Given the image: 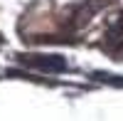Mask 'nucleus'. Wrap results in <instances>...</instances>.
<instances>
[{
    "instance_id": "obj_1",
    "label": "nucleus",
    "mask_w": 123,
    "mask_h": 121,
    "mask_svg": "<svg viewBox=\"0 0 123 121\" xmlns=\"http://www.w3.org/2000/svg\"><path fill=\"white\" fill-rule=\"evenodd\" d=\"M25 64L35 67V69H42V72H64L67 62L62 57H54V54H47V57H20Z\"/></svg>"
}]
</instances>
